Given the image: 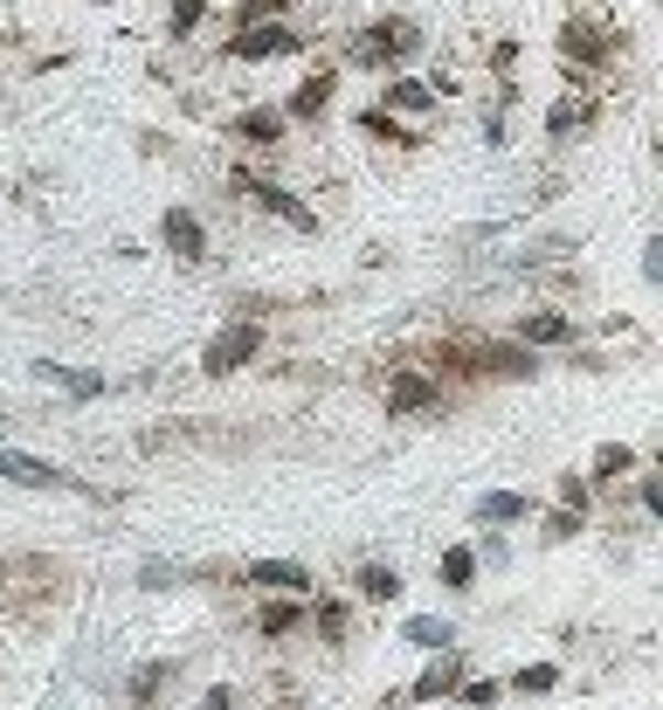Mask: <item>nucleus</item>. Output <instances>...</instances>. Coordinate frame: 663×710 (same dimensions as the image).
Segmentation results:
<instances>
[{
    "mask_svg": "<svg viewBox=\"0 0 663 710\" xmlns=\"http://www.w3.org/2000/svg\"><path fill=\"white\" fill-rule=\"evenodd\" d=\"M257 352H263V325L242 318V325H228V331L208 338V352H200V373H215V380H221V373H242V365L257 359Z\"/></svg>",
    "mask_w": 663,
    "mask_h": 710,
    "instance_id": "nucleus-1",
    "label": "nucleus"
},
{
    "mask_svg": "<svg viewBox=\"0 0 663 710\" xmlns=\"http://www.w3.org/2000/svg\"><path fill=\"white\" fill-rule=\"evenodd\" d=\"M228 179H236V187L249 194V200H257V207H270V215H284L297 234H318V215H312V207H304L291 187H276V179H257V173H249V166H236V173H228Z\"/></svg>",
    "mask_w": 663,
    "mask_h": 710,
    "instance_id": "nucleus-2",
    "label": "nucleus"
},
{
    "mask_svg": "<svg viewBox=\"0 0 663 710\" xmlns=\"http://www.w3.org/2000/svg\"><path fill=\"white\" fill-rule=\"evenodd\" d=\"M422 48V29L415 21H373V29L360 35V63L367 69H388V63H407Z\"/></svg>",
    "mask_w": 663,
    "mask_h": 710,
    "instance_id": "nucleus-3",
    "label": "nucleus"
},
{
    "mask_svg": "<svg viewBox=\"0 0 663 710\" xmlns=\"http://www.w3.org/2000/svg\"><path fill=\"white\" fill-rule=\"evenodd\" d=\"M622 48V35L608 29V21H567V29H559V56L567 63H608Z\"/></svg>",
    "mask_w": 663,
    "mask_h": 710,
    "instance_id": "nucleus-4",
    "label": "nucleus"
},
{
    "mask_svg": "<svg viewBox=\"0 0 663 710\" xmlns=\"http://www.w3.org/2000/svg\"><path fill=\"white\" fill-rule=\"evenodd\" d=\"M291 48H304V35H291L284 21H249V29L228 42V56L236 63H263V56H291Z\"/></svg>",
    "mask_w": 663,
    "mask_h": 710,
    "instance_id": "nucleus-5",
    "label": "nucleus"
},
{
    "mask_svg": "<svg viewBox=\"0 0 663 710\" xmlns=\"http://www.w3.org/2000/svg\"><path fill=\"white\" fill-rule=\"evenodd\" d=\"M0 477L21 483V490H84V483L69 477V469L42 462V456H21V449H0Z\"/></svg>",
    "mask_w": 663,
    "mask_h": 710,
    "instance_id": "nucleus-6",
    "label": "nucleus"
},
{
    "mask_svg": "<svg viewBox=\"0 0 663 710\" xmlns=\"http://www.w3.org/2000/svg\"><path fill=\"white\" fill-rule=\"evenodd\" d=\"M428 407H443V386L428 373H415V365H401L388 380V414H428Z\"/></svg>",
    "mask_w": 663,
    "mask_h": 710,
    "instance_id": "nucleus-7",
    "label": "nucleus"
},
{
    "mask_svg": "<svg viewBox=\"0 0 663 710\" xmlns=\"http://www.w3.org/2000/svg\"><path fill=\"white\" fill-rule=\"evenodd\" d=\"M456 682H464V663H456V655L443 648L436 663H428L415 682H407V697H401V703H443V697H456Z\"/></svg>",
    "mask_w": 663,
    "mask_h": 710,
    "instance_id": "nucleus-8",
    "label": "nucleus"
},
{
    "mask_svg": "<svg viewBox=\"0 0 663 710\" xmlns=\"http://www.w3.org/2000/svg\"><path fill=\"white\" fill-rule=\"evenodd\" d=\"M160 234H166V249L181 255V262H208V228H200L187 207H166V215H160Z\"/></svg>",
    "mask_w": 663,
    "mask_h": 710,
    "instance_id": "nucleus-9",
    "label": "nucleus"
},
{
    "mask_svg": "<svg viewBox=\"0 0 663 710\" xmlns=\"http://www.w3.org/2000/svg\"><path fill=\"white\" fill-rule=\"evenodd\" d=\"M595 118H601V90H580V97H567V103L546 111V139L559 145V139H574V131H588Z\"/></svg>",
    "mask_w": 663,
    "mask_h": 710,
    "instance_id": "nucleus-10",
    "label": "nucleus"
},
{
    "mask_svg": "<svg viewBox=\"0 0 663 710\" xmlns=\"http://www.w3.org/2000/svg\"><path fill=\"white\" fill-rule=\"evenodd\" d=\"M249 587H263V593H312V572H304L297 559H257L249 566Z\"/></svg>",
    "mask_w": 663,
    "mask_h": 710,
    "instance_id": "nucleus-11",
    "label": "nucleus"
},
{
    "mask_svg": "<svg viewBox=\"0 0 663 710\" xmlns=\"http://www.w3.org/2000/svg\"><path fill=\"white\" fill-rule=\"evenodd\" d=\"M284 131H291V118L276 103H257V111L236 118V139H249V145H284Z\"/></svg>",
    "mask_w": 663,
    "mask_h": 710,
    "instance_id": "nucleus-12",
    "label": "nucleus"
},
{
    "mask_svg": "<svg viewBox=\"0 0 663 710\" xmlns=\"http://www.w3.org/2000/svg\"><path fill=\"white\" fill-rule=\"evenodd\" d=\"M436 103H443V84H415V76H394L388 84V111L422 118V111H436Z\"/></svg>",
    "mask_w": 663,
    "mask_h": 710,
    "instance_id": "nucleus-13",
    "label": "nucleus"
},
{
    "mask_svg": "<svg viewBox=\"0 0 663 710\" xmlns=\"http://www.w3.org/2000/svg\"><path fill=\"white\" fill-rule=\"evenodd\" d=\"M35 380H48V386H69L76 401H97V393H105V373H76V365H35Z\"/></svg>",
    "mask_w": 663,
    "mask_h": 710,
    "instance_id": "nucleus-14",
    "label": "nucleus"
},
{
    "mask_svg": "<svg viewBox=\"0 0 663 710\" xmlns=\"http://www.w3.org/2000/svg\"><path fill=\"white\" fill-rule=\"evenodd\" d=\"M401 642H407V648H422V655H443V648L456 642V627H449V621H428V614H415V621L401 627Z\"/></svg>",
    "mask_w": 663,
    "mask_h": 710,
    "instance_id": "nucleus-15",
    "label": "nucleus"
},
{
    "mask_svg": "<svg viewBox=\"0 0 663 710\" xmlns=\"http://www.w3.org/2000/svg\"><path fill=\"white\" fill-rule=\"evenodd\" d=\"M436 572H443L449 593H470V580H477V551H470V545H449L443 559H436Z\"/></svg>",
    "mask_w": 663,
    "mask_h": 710,
    "instance_id": "nucleus-16",
    "label": "nucleus"
},
{
    "mask_svg": "<svg viewBox=\"0 0 663 710\" xmlns=\"http://www.w3.org/2000/svg\"><path fill=\"white\" fill-rule=\"evenodd\" d=\"M519 338H525V346H567L574 325L559 318V310H540V318H525V325H519Z\"/></svg>",
    "mask_w": 663,
    "mask_h": 710,
    "instance_id": "nucleus-17",
    "label": "nucleus"
},
{
    "mask_svg": "<svg viewBox=\"0 0 663 710\" xmlns=\"http://www.w3.org/2000/svg\"><path fill=\"white\" fill-rule=\"evenodd\" d=\"M325 103H332V76L318 69V76H304V84H297V97H291V111H284V118H318Z\"/></svg>",
    "mask_w": 663,
    "mask_h": 710,
    "instance_id": "nucleus-18",
    "label": "nucleus"
},
{
    "mask_svg": "<svg viewBox=\"0 0 663 710\" xmlns=\"http://www.w3.org/2000/svg\"><path fill=\"white\" fill-rule=\"evenodd\" d=\"M477 517L483 524H519L525 517V496L519 490H491V496H477Z\"/></svg>",
    "mask_w": 663,
    "mask_h": 710,
    "instance_id": "nucleus-19",
    "label": "nucleus"
},
{
    "mask_svg": "<svg viewBox=\"0 0 663 710\" xmlns=\"http://www.w3.org/2000/svg\"><path fill=\"white\" fill-rule=\"evenodd\" d=\"M297 621H304V614L291 608V593H284V600H270V608L257 614V627H263V635H270V642H276V635H297Z\"/></svg>",
    "mask_w": 663,
    "mask_h": 710,
    "instance_id": "nucleus-20",
    "label": "nucleus"
},
{
    "mask_svg": "<svg viewBox=\"0 0 663 710\" xmlns=\"http://www.w3.org/2000/svg\"><path fill=\"white\" fill-rule=\"evenodd\" d=\"M394 593H401L394 566H360V600H394Z\"/></svg>",
    "mask_w": 663,
    "mask_h": 710,
    "instance_id": "nucleus-21",
    "label": "nucleus"
},
{
    "mask_svg": "<svg viewBox=\"0 0 663 710\" xmlns=\"http://www.w3.org/2000/svg\"><path fill=\"white\" fill-rule=\"evenodd\" d=\"M360 131H367V139H388V145H415V131H401V124H394V111H367V118H360Z\"/></svg>",
    "mask_w": 663,
    "mask_h": 710,
    "instance_id": "nucleus-22",
    "label": "nucleus"
},
{
    "mask_svg": "<svg viewBox=\"0 0 663 710\" xmlns=\"http://www.w3.org/2000/svg\"><path fill=\"white\" fill-rule=\"evenodd\" d=\"M512 690H525V697H540V690H559V669H553V663H525V669L512 676Z\"/></svg>",
    "mask_w": 663,
    "mask_h": 710,
    "instance_id": "nucleus-23",
    "label": "nucleus"
},
{
    "mask_svg": "<svg viewBox=\"0 0 663 710\" xmlns=\"http://www.w3.org/2000/svg\"><path fill=\"white\" fill-rule=\"evenodd\" d=\"M200 14H208V0H173L166 35H194V29H200Z\"/></svg>",
    "mask_w": 663,
    "mask_h": 710,
    "instance_id": "nucleus-24",
    "label": "nucleus"
},
{
    "mask_svg": "<svg viewBox=\"0 0 663 710\" xmlns=\"http://www.w3.org/2000/svg\"><path fill=\"white\" fill-rule=\"evenodd\" d=\"M622 469H635V456H629V449H622V441H608V449H601V456H595V477H601V483H608V477H622Z\"/></svg>",
    "mask_w": 663,
    "mask_h": 710,
    "instance_id": "nucleus-25",
    "label": "nucleus"
},
{
    "mask_svg": "<svg viewBox=\"0 0 663 710\" xmlns=\"http://www.w3.org/2000/svg\"><path fill=\"white\" fill-rule=\"evenodd\" d=\"M504 690H498V682H456V703H470V710H491Z\"/></svg>",
    "mask_w": 663,
    "mask_h": 710,
    "instance_id": "nucleus-26",
    "label": "nucleus"
},
{
    "mask_svg": "<svg viewBox=\"0 0 663 710\" xmlns=\"http://www.w3.org/2000/svg\"><path fill=\"white\" fill-rule=\"evenodd\" d=\"M284 8H291V0H242V29H249V21H284Z\"/></svg>",
    "mask_w": 663,
    "mask_h": 710,
    "instance_id": "nucleus-27",
    "label": "nucleus"
},
{
    "mask_svg": "<svg viewBox=\"0 0 663 710\" xmlns=\"http://www.w3.org/2000/svg\"><path fill=\"white\" fill-rule=\"evenodd\" d=\"M312 621H318V635H325V642H339V635H346V608H339V600H325Z\"/></svg>",
    "mask_w": 663,
    "mask_h": 710,
    "instance_id": "nucleus-28",
    "label": "nucleus"
},
{
    "mask_svg": "<svg viewBox=\"0 0 663 710\" xmlns=\"http://www.w3.org/2000/svg\"><path fill=\"white\" fill-rule=\"evenodd\" d=\"M559 496H567V511H574V517L588 511V483H580V477H559Z\"/></svg>",
    "mask_w": 663,
    "mask_h": 710,
    "instance_id": "nucleus-29",
    "label": "nucleus"
},
{
    "mask_svg": "<svg viewBox=\"0 0 663 710\" xmlns=\"http://www.w3.org/2000/svg\"><path fill=\"white\" fill-rule=\"evenodd\" d=\"M580 532V517L574 511H559V517H546V538H574Z\"/></svg>",
    "mask_w": 663,
    "mask_h": 710,
    "instance_id": "nucleus-30",
    "label": "nucleus"
},
{
    "mask_svg": "<svg viewBox=\"0 0 663 710\" xmlns=\"http://www.w3.org/2000/svg\"><path fill=\"white\" fill-rule=\"evenodd\" d=\"M200 710H236V690H215V697L200 703Z\"/></svg>",
    "mask_w": 663,
    "mask_h": 710,
    "instance_id": "nucleus-31",
    "label": "nucleus"
}]
</instances>
